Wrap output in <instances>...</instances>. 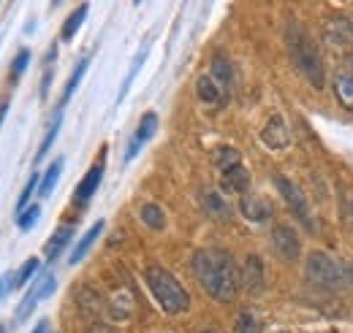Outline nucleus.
<instances>
[{
  "label": "nucleus",
  "instance_id": "1",
  "mask_svg": "<svg viewBox=\"0 0 353 333\" xmlns=\"http://www.w3.org/2000/svg\"><path fill=\"white\" fill-rule=\"evenodd\" d=\"M196 279L215 301H234L239 290V274L234 266V257L223 250H201L193 257Z\"/></svg>",
  "mask_w": 353,
  "mask_h": 333
},
{
  "label": "nucleus",
  "instance_id": "2",
  "mask_svg": "<svg viewBox=\"0 0 353 333\" xmlns=\"http://www.w3.org/2000/svg\"><path fill=\"white\" fill-rule=\"evenodd\" d=\"M285 43H288V54H291V60H294V65L305 74V79H307L312 87H323V57H321V52H318V46L315 41L310 39V33L302 28V25H296V22H291L288 25V30H285Z\"/></svg>",
  "mask_w": 353,
  "mask_h": 333
},
{
  "label": "nucleus",
  "instance_id": "3",
  "mask_svg": "<svg viewBox=\"0 0 353 333\" xmlns=\"http://www.w3.org/2000/svg\"><path fill=\"white\" fill-rule=\"evenodd\" d=\"M144 282H147V288H150V292H152V298L158 301V306H161L166 314H182V312H188V306H190V295H188V290L176 282L166 268H161V266H150V268L144 271Z\"/></svg>",
  "mask_w": 353,
  "mask_h": 333
},
{
  "label": "nucleus",
  "instance_id": "4",
  "mask_svg": "<svg viewBox=\"0 0 353 333\" xmlns=\"http://www.w3.org/2000/svg\"><path fill=\"white\" fill-rule=\"evenodd\" d=\"M348 274H353L351 266L337 263L326 252H312L307 257V277L321 288H332V290L345 288L353 282V277H348Z\"/></svg>",
  "mask_w": 353,
  "mask_h": 333
},
{
  "label": "nucleus",
  "instance_id": "5",
  "mask_svg": "<svg viewBox=\"0 0 353 333\" xmlns=\"http://www.w3.org/2000/svg\"><path fill=\"white\" fill-rule=\"evenodd\" d=\"M274 187L280 190L283 201L291 206L294 217H296L307 230H312L315 225H312V217H310V204H307V198H305V193H302L288 176H283V173H274Z\"/></svg>",
  "mask_w": 353,
  "mask_h": 333
},
{
  "label": "nucleus",
  "instance_id": "6",
  "mask_svg": "<svg viewBox=\"0 0 353 333\" xmlns=\"http://www.w3.org/2000/svg\"><path fill=\"white\" fill-rule=\"evenodd\" d=\"M261 141H264L269 149H285L288 147L291 136H288V125H285V120L280 114L269 117V122L261 130Z\"/></svg>",
  "mask_w": 353,
  "mask_h": 333
},
{
  "label": "nucleus",
  "instance_id": "7",
  "mask_svg": "<svg viewBox=\"0 0 353 333\" xmlns=\"http://www.w3.org/2000/svg\"><path fill=\"white\" fill-rule=\"evenodd\" d=\"M155 127H158V114H152V111H147L144 117H141V122L136 127V133H133L131 144H128V152H125V160H133L136 155H139V149L155 136Z\"/></svg>",
  "mask_w": 353,
  "mask_h": 333
},
{
  "label": "nucleus",
  "instance_id": "8",
  "mask_svg": "<svg viewBox=\"0 0 353 333\" xmlns=\"http://www.w3.org/2000/svg\"><path fill=\"white\" fill-rule=\"evenodd\" d=\"M272 244H274V250L280 252L285 260L299 257V236H296V230L288 228V225H277V228H274Z\"/></svg>",
  "mask_w": 353,
  "mask_h": 333
},
{
  "label": "nucleus",
  "instance_id": "9",
  "mask_svg": "<svg viewBox=\"0 0 353 333\" xmlns=\"http://www.w3.org/2000/svg\"><path fill=\"white\" fill-rule=\"evenodd\" d=\"M101 179H103V163H95L88 173L82 176V182L77 184V193H74V201L77 204H88L90 198L95 195V190L101 187Z\"/></svg>",
  "mask_w": 353,
  "mask_h": 333
},
{
  "label": "nucleus",
  "instance_id": "10",
  "mask_svg": "<svg viewBox=\"0 0 353 333\" xmlns=\"http://www.w3.org/2000/svg\"><path fill=\"white\" fill-rule=\"evenodd\" d=\"M239 282L248 288V292H261V290H264V266H261V257L250 255V257L245 260V268H242Z\"/></svg>",
  "mask_w": 353,
  "mask_h": 333
},
{
  "label": "nucleus",
  "instance_id": "11",
  "mask_svg": "<svg viewBox=\"0 0 353 333\" xmlns=\"http://www.w3.org/2000/svg\"><path fill=\"white\" fill-rule=\"evenodd\" d=\"M239 208H242V214H245L248 219H253V222H264V219L272 217L269 201H264V198L256 195V193H245L242 201H239Z\"/></svg>",
  "mask_w": 353,
  "mask_h": 333
},
{
  "label": "nucleus",
  "instance_id": "12",
  "mask_svg": "<svg viewBox=\"0 0 353 333\" xmlns=\"http://www.w3.org/2000/svg\"><path fill=\"white\" fill-rule=\"evenodd\" d=\"M248 187H250V173H248V168L242 166V163H236V166H231L228 171H223V190L225 193L245 195Z\"/></svg>",
  "mask_w": 353,
  "mask_h": 333
},
{
  "label": "nucleus",
  "instance_id": "13",
  "mask_svg": "<svg viewBox=\"0 0 353 333\" xmlns=\"http://www.w3.org/2000/svg\"><path fill=\"white\" fill-rule=\"evenodd\" d=\"M201 204H204V211L212 219H218V222H228L231 219V206L225 204V198H223L218 190H204L201 193Z\"/></svg>",
  "mask_w": 353,
  "mask_h": 333
},
{
  "label": "nucleus",
  "instance_id": "14",
  "mask_svg": "<svg viewBox=\"0 0 353 333\" xmlns=\"http://www.w3.org/2000/svg\"><path fill=\"white\" fill-rule=\"evenodd\" d=\"M334 95H337V100H340V106L343 109H348L353 111V71H337V76H334Z\"/></svg>",
  "mask_w": 353,
  "mask_h": 333
},
{
  "label": "nucleus",
  "instance_id": "15",
  "mask_svg": "<svg viewBox=\"0 0 353 333\" xmlns=\"http://www.w3.org/2000/svg\"><path fill=\"white\" fill-rule=\"evenodd\" d=\"M74 239V228L71 225H63V228H57L54 233H52V239L44 244V255L46 260H54L57 255H63V250L68 247V241Z\"/></svg>",
  "mask_w": 353,
  "mask_h": 333
},
{
  "label": "nucleus",
  "instance_id": "16",
  "mask_svg": "<svg viewBox=\"0 0 353 333\" xmlns=\"http://www.w3.org/2000/svg\"><path fill=\"white\" fill-rule=\"evenodd\" d=\"M103 228H106V222H103V219H98V222H95V225L90 228L88 233H85V236H82V239L77 241V247H74L71 257H68V260H71V266H74V263H79V260H82V257L88 255V250L92 247V244H95V239H98V236L103 233Z\"/></svg>",
  "mask_w": 353,
  "mask_h": 333
},
{
  "label": "nucleus",
  "instance_id": "17",
  "mask_svg": "<svg viewBox=\"0 0 353 333\" xmlns=\"http://www.w3.org/2000/svg\"><path fill=\"white\" fill-rule=\"evenodd\" d=\"M196 92H199V98H201L204 103H215V106H218L223 100V89L218 87V82H215L212 76H199Z\"/></svg>",
  "mask_w": 353,
  "mask_h": 333
},
{
  "label": "nucleus",
  "instance_id": "18",
  "mask_svg": "<svg viewBox=\"0 0 353 333\" xmlns=\"http://www.w3.org/2000/svg\"><path fill=\"white\" fill-rule=\"evenodd\" d=\"M234 333H264V325H261V320H259V314H256V312L242 309V312L236 314Z\"/></svg>",
  "mask_w": 353,
  "mask_h": 333
},
{
  "label": "nucleus",
  "instance_id": "19",
  "mask_svg": "<svg viewBox=\"0 0 353 333\" xmlns=\"http://www.w3.org/2000/svg\"><path fill=\"white\" fill-rule=\"evenodd\" d=\"M212 79L218 82V87L223 89V95L231 92V84H234L231 79H234V76H231V65H228L225 57H215V60H212Z\"/></svg>",
  "mask_w": 353,
  "mask_h": 333
},
{
  "label": "nucleus",
  "instance_id": "20",
  "mask_svg": "<svg viewBox=\"0 0 353 333\" xmlns=\"http://www.w3.org/2000/svg\"><path fill=\"white\" fill-rule=\"evenodd\" d=\"M88 11H90V6H88V3H82V6H79V8H77V11H74L68 19H65V25H63V33H60V36H63V41H71V39L77 36V30L82 28V22H85Z\"/></svg>",
  "mask_w": 353,
  "mask_h": 333
},
{
  "label": "nucleus",
  "instance_id": "21",
  "mask_svg": "<svg viewBox=\"0 0 353 333\" xmlns=\"http://www.w3.org/2000/svg\"><path fill=\"white\" fill-rule=\"evenodd\" d=\"M60 173H63V158H57V160L49 166V171L44 173V179H41V184H39V195H41V198H49V195H52V190H54Z\"/></svg>",
  "mask_w": 353,
  "mask_h": 333
},
{
  "label": "nucleus",
  "instance_id": "22",
  "mask_svg": "<svg viewBox=\"0 0 353 333\" xmlns=\"http://www.w3.org/2000/svg\"><path fill=\"white\" fill-rule=\"evenodd\" d=\"M139 217H141L144 225H150L152 230H163V228H166V214L161 211V206H155V204H144L141 211H139Z\"/></svg>",
  "mask_w": 353,
  "mask_h": 333
},
{
  "label": "nucleus",
  "instance_id": "23",
  "mask_svg": "<svg viewBox=\"0 0 353 333\" xmlns=\"http://www.w3.org/2000/svg\"><path fill=\"white\" fill-rule=\"evenodd\" d=\"M60 122H63V111L54 114L52 125H49V130H46L44 141H41V147H39V152H36V163H41V160L46 158V152L52 149V144H54V138H57V133H60Z\"/></svg>",
  "mask_w": 353,
  "mask_h": 333
},
{
  "label": "nucleus",
  "instance_id": "24",
  "mask_svg": "<svg viewBox=\"0 0 353 333\" xmlns=\"http://www.w3.org/2000/svg\"><path fill=\"white\" fill-rule=\"evenodd\" d=\"M90 60L88 57H82L79 63H77V68H74V74H71V79H68V84H65V89H63V103H68V98L74 95V89L79 87V82H82V76H85V71H88Z\"/></svg>",
  "mask_w": 353,
  "mask_h": 333
},
{
  "label": "nucleus",
  "instance_id": "25",
  "mask_svg": "<svg viewBox=\"0 0 353 333\" xmlns=\"http://www.w3.org/2000/svg\"><path fill=\"white\" fill-rule=\"evenodd\" d=\"M36 303H39V295H36V290L30 288V290L25 292V298L19 301V306H17V323H25V320L33 314Z\"/></svg>",
  "mask_w": 353,
  "mask_h": 333
},
{
  "label": "nucleus",
  "instance_id": "26",
  "mask_svg": "<svg viewBox=\"0 0 353 333\" xmlns=\"http://www.w3.org/2000/svg\"><path fill=\"white\" fill-rule=\"evenodd\" d=\"M54 288H57V279H54V274H52V271H46V274H41V277H36L33 290H36V295H39V301L49 298V295L54 292Z\"/></svg>",
  "mask_w": 353,
  "mask_h": 333
},
{
  "label": "nucleus",
  "instance_id": "27",
  "mask_svg": "<svg viewBox=\"0 0 353 333\" xmlns=\"http://www.w3.org/2000/svg\"><path fill=\"white\" fill-rule=\"evenodd\" d=\"M39 217H41V206H28L25 211H19V217H17V225H19V230H30V228H36V222H39Z\"/></svg>",
  "mask_w": 353,
  "mask_h": 333
},
{
  "label": "nucleus",
  "instance_id": "28",
  "mask_svg": "<svg viewBox=\"0 0 353 333\" xmlns=\"http://www.w3.org/2000/svg\"><path fill=\"white\" fill-rule=\"evenodd\" d=\"M236 163H239V152H236V149L221 147V149L215 152V166L221 168V171H228V168L236 166Z\"/></svg>",
  "mask_w": 353,
  "mask_h": 333
},
{
  "label": "nucleus",
  "instance_id": "29",
  "mask_svg": "<svg viewBox=\"0 0 353 333\" xmlns=\"http://www.w3.org/2000/svg\"><path fill=\"white\" fill-rule=\"evenodd\" d=\"M144 57H147V52H141V54L133 60L131 71H128V76H125V82H123V89H120V95H117V103H123V98L128 95V89H131V84H133V79H136V74H139V68L144 65Z\"/></svg>",
  "mask_w": 353,
  "mask_h": 333
},
{
  "label": "nucleus",
  "instance_id": "30",
  "mask_svg": "<svg viewBox=\"0 0 353 333\" xmlns=\"http://www.w3.org/2000/svg\"><path fill=\"white\" fill-rule=\"evenodd\" d=\"M39 260L36 257H30V260H25L22 263V268L17 271V288H22V285H28L30 282V277H36V271H39Z\"/></svg>",
  "mask_w": 353,
  "mask_h": 333
},
{
  "label": "nucleus",
  "instance_id": "31",
  "mask_svg": "<svg viewBox=\"0 0 353 333\" xmlns=\"http://www.w3.org/2000/svg\"><path fill=\"white\" fill-rule=\"evenodd\" d=\"M39 184H41V176H39V173H30V179H28V184H25V190H22L19 201H17V208H19V211H25V208H28V201H30V195L39 190Z\"/></svg>",
  "mask_w": 353,
  "mask_h": 333
},
{
  "label": "nucleus",
  "instance_id": "32",
  "mask_svg": "<svg viewBox=\"0 0 353 333\" xmlns=\"http://www.w3.org/2000/svg\"><path fill=\"white\" fill-rule=\"evenodd\" d=\"M28 63H30V52H28V49H22V52L14 57V65H11V76H14V79H19V76L25 74Z\"/></svg>",
  "mask_w": 353,
  "mask_h": 333
},
{
  "label": "nucleus",
  "instance_id": "33",
  "mask_svg": "<svg viewBox=\"0 0 353 333\" xmlns=\"http://www.w3.org/2000/svg\"><path fill=\"white\" fill-rule=\"evenodd\" d=\"M17 288V271H6L3 277H0V301L3 298H8V292Z\"/></svg>",
  "mask_w": 353,
  "mask_h": 333
},
{
  "label": "nucleus",
  "instance_id": "34",
  "mask_svg": "<svg viewBox=\"0 0 353 333\" xmlns=\"http://www.w3.org/2000/svg\"><path fill=\"white\" fill-rule=\"evenodd\" d=\"M33 333H49V323H46V320H41V323L33 328Z\"/></svg>",
  "mask_w": 353,
  "mask_h": 333
},
{
  "label": "nucleus",
  "instance_id": "35",
  "mask_svg": "<svg viewBox=\"0 0 353 333\" xmlns=\"http://www.w3.org/2000/svg\"><path fill=\"white\" fill-rule=\"evenodd\" d=\"M49 82H52V74H49V71H46L44 84H41V95H46V89H49Z\"/></svg>",
  "mask_w": 353,
  "mask_h": 333
},
{
  "label": "nucleus",
  "instance_id": "36",
  "mask_svg": "<svg viewBox=\"0 0 353 333\" xmlns=\"http://www.w3.org/2000/svg\"><path fill=\"white\" fill-rule=\"evenodd\" d=\"M90 333H112V331H109V328H92Z\"/></svg>",
  "mask_w": 353,
  "mask_h": 333
},
{
  "label": "nucleus",
  "instance_id": "37",
  "mask_svg": "<svg viewBox=\"0 0 353 333\" xmlns=\"http://www.w3.org/2000/svg\"><path fill=\"white\" fill-rule=\"evenodd\" d=\"M0 333H6V328H3V325H0Z\"/></svg>",
  "mask_w": 353,
  "mask_h": 333
},
{
  "label": "nucleus",
  "instance_id": "38",
  "mask_svg": "<svg viewBox=\"0 0 353 333\" xmlns=\"http://www.w3.org/2000/svg\"><path fill=\"white\" fill-rule=\"evenodd\" d=\"M274 333H288V331H274Z\"/></svg>",
  "mask_w": 353,
  "mask_h": 333
},
{
  "label": "nucleus",
  "instance_id": "39",
  "mask_svg": "<svg viewBox=\"0 0 353 333\" xmlns=\"http://www.w3.org/2000/svg\"><path fill=\"white\" fill-rule=\"evenodd\" d=\"M351 71H353V60H351Z\"/></svg>",
  "mask_w": 353,
  "mask_h": 333
},
{
  "label": "nucleus",
  "instance_id": "40",
  "mask_svg": "<svg viewBox=\"0 0 353 333\" xmlns=\"http://www.w3.org/2000/svg\"><path fill=\"white\" fill-rule=\"evenodd\" d=\"M204 333H210V331H204Z\"/></svg>",
  "mask_w": 353,
  "mask_h": 333
}]
</instances>
